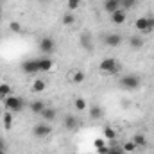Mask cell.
<instances>
[{
	"label": "cell",
	"instance_id": "6da1fadb",
	"mask_svg": "<svg viewBox=\"0 0 154 154\" xmlns=\"http://www.w3.org/2000/svg\"><path fill=\"white\" fill-rule=\"evenodd\" d=\"M99 70H100L102 74L116 75V74L122 70V65H120V61H118V59H115V57H106V59H102V61H100Z\"/></svg>",
	"mask_w": 154,
	"mask_h": 154
},
{
	"label": "cell",
	"instance_id": "7a4b0ae2",
	"mask_svg": "<svg viewBox=\"0 0 154 154\" xmlns=\"http://www.w3.org/2000/svg\"><path fill=\"white\" fill-rule=\"evenodd\" d=\"M4 108H5V111L20 113L25 108V102H23V99H20L16 95H7V97H4Z\"/></svg>",
	"mask_w": 154,
	"mask_h": 154
},
{
	"label": "cell",
	"instance_id": "3957f363",
	"mask_svg": "<svg viewBox=\"0 0 154 154\" xmlns=\"http://www.w3.org/2000/svg\"><path fill=\"white\" fill-rule=\"evenodd\" d=\"M134 29L138 32H152L154 31V16H140L134 22Z\"/></svg>",
	"mask_w": 154,
	"mask_h": 154
},
{
	"label": "cell",
	"instance_id": "277c9868",
	"mask_svg": "<svg viewBox=\"0 0 154 154\" xmlns=\"http://www.w3.org/2000/svg\"><path fill=\"white\" fill-rule=\"evenodd\" d=\"M118 82H120V86H122L124 90H136V88H140V84H142L140 77L134 75V74H127V75H122Z\"/></svg>",
	"mask_w": 154,
	"mask_h": 154
},
{
	"label": "cell",
	"instance_id": "5b68a950",
	"mask_svg": "<svg viewBox=\"0 0 154 154\" xmlns=\"http://www.w3.org/2000/svg\"><path fill=\"white\" fill-rule=\"evenodd\" d=\"M39 50L47 56H50L54 50H56V41L50 38V36H45V38L39 39Z\"/></svg>",
	"mask_w": 154,
	"mask_h": 154
},
{
	"label": "cell",
	"instance_id": "8992f818",
	"mask_svg": "<svg viewBox=\"0 0 154 154\" xmlns=\"http://www.w3.org/2000/svg\"><path fill=\"white\" fill-rule=\"evenodd\" d=\"M32 134H34L36 138H47V136L52 134V127H50L48 124H36V125L32 127Z\"/></svg>",
	"mask_w": 154,
	"mask_h": 154
},
{
	"label": "cell",
	"instance_id": "52a82bcc",
	"mask_svg": "<svg viewBox=\"0 0 154 154\" xmlns=\"http://www.w3.org/2000/svg\"><path fill=\"white\" fill-rule=\"evenodd\" d=\"M22 72L23 74H38L39 72V66H38V59H29V61H23L22 63Z\"/></svg>",
	"mask_w": 154,
	"mask_h": 154
},
{
	"label": "cell",
	"instance_id": "ba28073f",
	"mask_svg": "<svg viewBox=\"0 0 154 154\" xmlns=\"http://www.w3.org/2000/svg\"><path fill=\"white\" fill-rule=\"evenodd\" d=\"M122 34H118V32H108L106 36H104V43L108 45V47H118V45H122Z\"/></svg>",
	"mask_w": 154,
	"mask_h": 154
},
{
	"label": "cell",
	"instance_id": "9c48e42d",
	"mask_svg": "<svg viewBox=\"0 0 154 154\" xmlns=\"http://www.w3.org/2000/svg\"><path fill=\"white\" fill-rule=\"evenodd\" d=\"M125 18H127V11H124L122 7L116 9L115 13H111V22H113L115 25H122V23H125Z\"/></svg>",
	"mask_w": 154,
	"mask_h": 154
},
{
	"label": "cell",
	"instance_id": "30bf717a",
	"mask_svg": "<svg viewBox=\"0 0 154 154\" xmlns=\"http://www.w3.org/2000/svg\"><path fill=\"white\" fill-rule=\"evenodd\" d=\"M79 43H81V47H82L84 50H88V52L93 48V38H91L90 32H82L81 38H79Z\"/></svg>",
	"mask_w": 154,
	"mask_h": 154
},
{
	"label": "cell",
	"instance_id": "8fae6325",
	"mask_svg": "<svg viewBox=\"0 0 154 154\" xmlns=\"http://www.w3.org/2000/svg\"><path fill=\"white\" fill-rule=\"evenodd\" d=\"M43 120H47V122H54L56 118H57V111H56V108H52V106H45V109L39 113Z\"/></svg>",
	"mask_w": 154,
	"mask_h": 154
},
{
	"label": "cell",
	"instance_id": "7c38bea8",
	"mask_svg": "<svg viewBox=\"0 0 154 154\" xmlns=\"http://www.w3.org/2000/svg\"><path fill=\"white\" fill-rule=\"evenodd\" d=\"M63 125H65V129H68V131H75L77 127H79V120H77V116H74V115H66L63 118Z\"/></svg>",
	"mask_w": 154,
	"mask_h": 154
},
{
	"label": "cell",
	"instance_id": "4fadbf2b",
	"mask_svg": "<svg viewBox=\"0 0 154 154\" xmlns=\"http://www.w3.org/2000/svg\"><path fill=\"white\" fill-rule=\"evenodd\" d=\"M102 9L106 11V13H115L116 9H120V0H104V4H102Z\"/></svg>",
	"mask_w": 154,
	"mask_h": 154
},
{
	"label": "cell",
	"instance_id": "5bb4252c",
	"mask_svg": "<svg viewBox=\"0 0 154 154\" xmlns=\"http://www.w3.org/2000/svg\"><path fill=\"white\" fill-rule=\"evenodd\" d=\"M38 66H39V72H50L52 66H54V63H52L50 57H39L38 59Z\"/></svg>",
	"mask_w": 154,
	"mask_h": 154
},
{
	"label": "cell",
	"instance_id": "9a60e30c",
	"mask_svg": "<svg viewBox=\"0 0 154 154\" xmlns=\"http://www.w3.org/2000/svg\"><path fill=\"white\" fill-rule=\"evenodd\" d=\"M88 113H90V118H91V120H100L102 115H104V111H102V108H100L99 104H91Z\"/></svg>",
	"mask_w": 154,
	"mask_h": 154
},
{
	"label": "cell",
	"instance_id": "2e32d148",
	"mask_svg": "<svg viewBox=\"0 0 154 154\" xmlns=\"http://www.w3.org/2000/svg\"><path fill=\"white\" fill-rule=\"evenodd\" d=\"M143 38L140 36V34H133L131 38H129V45H131V48H134V50H140L142 47H143Z\"/></svg>",
	"mask_w": 154,
	"mask_h": 154
},
{
	"label": "cell",
	"instance_id": "e0dca14e",
	"mask_svg": "<svg viewBox=\"0 0 154 154\" xmlns=\"http://www.w3.org/2000/svg\"><path fill=\"white\" fill-rule=\"evenodd\" d=\"M45 106H47V104H45L43 100H34V102H31V104H29L31 111H32V113H36V115H39V113L45 109Z\"/></svg>",
	"mask_w": 154,
	"mask_h": 154
},
{
	"label": "cell",
	"instance_id": "ac0fdd59",
	"mask_svg": "<svg viewBox=\"0 0 154 154\" xmlns=\"http://www.w3.org/2000/svg\"><path fill=\"white\" fill-rule=\"evenodd\" d=\"M131 140L134 142L136 147H145V145H147V138H145V134H142V133H136Z\"/></svg>",
	"mask_w": 154,
	"mask_h": 154
},
{
	"label": "cell",
	"instance_id": "d6986e66",
	"mask_svg": "<svg viewBox=\"0 0 154 154\" xmlns=\"http://www.w3.org/2000/svg\"><path fill=\"white\" fill-rule=\"evenodd\" d=\"M61 22H63V25H74L75 23V14L72 13V11H68V13H65L63 14V18H61Z\"/></svg>",
	"mask_w": 154,
	"mask_h": 154
},
{
	"label": "cell",
	"instance_id": "ffe728a7",
	"mask_svg": "<svg viewBox=\"0 0 154 154\" xmlns=\"http://www.w3.org/2000/svg\"><path fill=\"white\" fill-rule=\"evenodd\" d=\"M45 88H47V82H45L43 79H34V82H32V86H31V90H32V91H36V93L43 91Z\"/></svg>",
	"mask_w": 154,
	"mask_h": 154
},
{
	"label": "cell",
	"instance_id": "44dd1931",
	"mask_svg": "<svg viewBox=\"0 0 154 154\" xmlns=\"http://www.w3.org/2000/svg\"><path fill=\"white\" fill-rule=\"evenodd\" d=\"M70 81L75 82V84H81V82L84 81V74H82L81 70H74V72L70 74Z\"/></svg>",
	"mask_w": 154,
	"mask_h": 154
},
{
	"label": "cell",
	"instance_id": "7402d4cb",
	"mask_svg": "<svg viewBox=\"0 0 154 154\" xmlns=\"http://www.w3.org/2000/svg\"><path fill=\"white\" fill-rule=\"evenodd\" d=\"M74 108H75L77 111H84L88 108V104H86V100L82 97H77L75 100H74Z\"/></svg>",
	"mask_w": 154,
	"mask_h": 154
},
{
	"label": "cell",
	"instance_id": "603a6c76",
	"mask_svg": "<svg viewBox=\"0 0 154 154\" xmlns=\"http://www.w3.org/2000/svg\"><path fill=\"white\" fill-rule=\"evenodd\" d=\"M136 2H138V0H120V7H122L124 11H129V9H133V7L136 5Z\"/></svg>",
	"mask_w": 154,
	"mask_h": 154
},
{
	"label": "cell",
	"instance_id": "cb8c5ba5",
	"mask_svg": "<svg viewBox=\"0 0 154 154\" xmlns=\"http://www.w3.org/2000/svg\"><path fill=\"white\" fill-rule=\"evenodd\" d=\"M122 149H124V152H133V151H136L138 147L134 145V142H133V140H129V142H125V143L122 145Z\"/></svg>",
	"mask_w": 154,
	"mask_h": 154
},
{
	"label": "cell",
	"instance_id": "d4e9b609",
	"mask_svg": "<svg viewBox=\"0 0 154 154\" xmlns=\"http://www.w3.org/2000/svg\"><path fill=\"white\" fill-rule=\"evenodd\" d=\"M11 124H13V113L11 111H5L4 113V125H5V129H9Z\"/></svg>",
	"mask_w": 154,
	"mask_h": 154
},
{
	"label": "cell",
	"instance_id": "484cf974",
	"mask_svg": "<svg viewBox=\"0 0 154 154\" xmlns=\"http://www.w3.org/2000/svg\"><path fill=\"white\" fill-rule=\"evenodd\" d=\"M66 5H68V11H77L79 7H81V0H68L66 2Z\"/></svg>",
	"mask_w": 154,
	"mask_h": 154
},
{
	"label": "cell",
	"instance_id": "4316f807",
	"mask_svg": "<svg viewBox=\"0 0 154 154\" xmlns=\"http://www.w3.org/2000/svg\"><path fill=\"white\" fill-rule=\"evenodd\" d=\"M11 95V86L9 84H0V99Z\"/></svg>",
	"mask_w": 154,
	"mask_h": 154
},
{
	"label": "cell",
	"instance_id": "83f0119b",
	"mask_svg": "<svg viewBox=\"0 0 154 154\" xmlns=\"http://www.w3.org/2000/svg\"><path fill=\"white\" fill-rule=\"evenodd\" d=\"M104 136H106L108 140H115L116 138L115 129H111V127H104Z\"/></svg>",
	"mask_w": 154,
	"mask_h": 154
},
{
	"label": "cell",
	"instance_id": "f1b7e54d",
	"mask_svg": "<svg viewBox=\"0 0 154 154\" xmlns=\"http://www.w3.org/2000/svg\"><path fill=\"white\" fill-rule=\"evenodd\" d=\"M9 29H11L13 32H22V25H20L18 22H11V23H9Z\"/></svg>",
	"mask_w": 154,
	"mask_h": 154
},
{
	"label": "cell",
	"instance_id": "f546056e",
	"mask_svg": "<svg viewBox=\"0 0 154 154\" xmlns=\"http://www.w3.org/2000/svg\"><path fill=\"white\" fill-rule=\"evenodd\" d=\"M108 154H125L122 147H109L108 149Z\"/></svg>",
	"mask_w": 154,
	"mask_h": 154
},
{
	"label": "cell",
	"instance_id": "4dcf8cb0",
	"mask_svg": "<svg viewBox=\"0 0 154 154\" xmlns=\"http://www.w3.org/2000/svg\"><path fill=\"white\" fill-rule=\"evenodd\" d=\"M0 151H5V142H4L2 136H0Z\"/></svg>",
	"mask_w": 154,
	"mask_h": 154
},
{
	"label": "cell",
	"instance_id": "1f68e13d",
	"mask_svg": "<svg viewBox=\"0 0 154 154\" xmlns=\"http://www.w3.org/2000/svg\"><path fill=\"white\" fill-rule=\"evenodd\" d=\"M0 154H7V152H5V151H0Z\"/></svg>",
	"mask_w": 154,
	"mask_h": 154
},
{
	"label": "cell",
	"instance_id": "d6a6232c",
	"mask_svg": "<svg viewBox=\"0 0 154 154\" xmlns=\"http://www.w3.org/2000/svg\"><path fill=\"white\" fill-rule=\"evenodd\" d=\"M36 2H41V0H36Z\"/></svg>",
	"mask_w": 154,
	"mask_h": 154
}]
</instances>
